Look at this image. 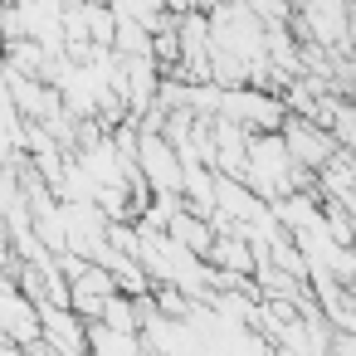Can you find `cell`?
<instances>
[{
    "mask_svg": "<svg viewBox=\"0 0 356 356\" xmlns=\"http://www.w3.org/2000/svg\"><path fill=\"white\" fill-rule=\"evenodd\" d=\"M283 142H288L293 161L307 166V171H327L332 156H337V132L322 127V122H312V118H302V113H288V122H283Z\"/></svg>",
    "mask_w": 356,
    "mask_h": 356,
    "instance_id": "cell-1",
    "label": "cell"
}]
</instances>
